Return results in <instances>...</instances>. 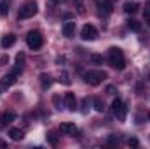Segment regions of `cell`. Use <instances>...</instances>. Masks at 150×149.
<instances>
[{
    "mask_svg": "<svg viewBox=\"0 0 150 149\" xmlns=\"http://www.w3.org/2000/svg\"><path fill=\"white\" fill-rule=\"evenodd\" d=\"M108 62L113 69L117 70H122L126 67V58H124V53L119 49V47H110L108 49Z\"/></svg>",
    "mask_w": 150,
    "mask_h": 149,
    "instance_id": "6da1fadb",
    "label": "cell"
},
{
    "mask_svg": "<svg viewBox=\"0 0 150 149\" xmlns=\"http://www.w3.org/2000/svg\"><path fill=\"white\" fill-rule=\"evenodd\" d=\"M105 79H107V72L105 70H89V72L84 74V81L87 84H91V86H98Z\"/></svg>",
    "mask_w": 150,
    "mask_h": 149,
    "instance_id": "7a4b0ae2",
    "label": "cell"
},
{
    "mask_svg": "<svg viewBox=\"0 0 150 149\" xmlns=\"http://www.w3.org/2000/svg\"><path fill=\"white\" fill-rule=\"evenodd\" d=\"M26 44L30 49H40L42 44H44V37L38 30H30L28 35H26Z\"/></svg>",
    "mask_w": 150,
    "mask_h": 149,
    "instance_id": "3957f363",
    "label": "cell"
},
{
    "mask_svg": "<svg viewBox=\"0 0 150 149\" xmlns=\"http://www.w3.org/2000/svg\"><path fill=\"white\" fill-rule=\"evenodd\" d=\"M35 14H37V4L35 2H26L18 11V19H28V18H33Z\"/></svg>",
    "mask_w": 150,
    "mask_h": 149,
    "instance_id": "277c9868",
    "label": "cell"
},
{
    "mask_svg": "<svg viewBox=\"0 0 150 149\" xmlns=\"http://www.w3.org/2000/svg\"><path fill=\"white\" fill-rule=\"evenodd\" d=\"M112 112L115 114V117L119 121H124L126 119V114H127V107H126V104L120 98H115L112 102Z\"/></svg>",
    "mask_w": 150,
    "mask_h": 149,
    "instance_id": "5b68a950",
    "label": "cell"
},
{
    "mask_svg": "<svg viewBox=\"0 0 150 149\" xmlns=\"http://www.w3.org/2000/svg\"><path fill=\"white\" fill-rule=\"evenodd\" d=\"M21 72V67L18 65L12 72H9V74H5L4 77H2V86L4 88H9V86H12L14 82H16V79H18V74Z\"/></svg>",
    "mask_w": 150,
    "mask_h": 149,
    "instance_id": "8992f818",
    "label": "cell"
},
{
    "mask_svg": "<svg viewBox=\"0 0 150 149\" xmlns=\"http://www.w3.org/2000/svg\"><path fill=\"white\" fill-rule=\"evenodd\" d=\"M80 37L84 40H94L98 37V30L93 27V25H84L82 30H80Z\"/></svg>",
    "mask_w": 150,
    "mask_h": 149,
    "instance_id": "52a82bcc",
    "label": "cell"
},
{
    "mask_svg": "<svg viewBox=\"0 0 150 149\" xmlns=\"http://www.w3.org/2000/svg\"><path fill=\"white\" fill-rule=\"evenodd\" d=\"M59 132L65 133V135H77L79 133V128L75 126L74 123H61L59 125Z\"/></svg>",
    "mask_w": 150,
    "mask_h": 149,
    "instance_id": "ba28073f",
    "label": "cell"
},
{
    "mask_svg": "<svg viewBox=\"0 0 150 149\" xmlns=\"http://www.w3.org/2000/svg\"><path fill=\"white\" fill-rule=\"evenodd\" d=\"M65 107L68 111H75L77 109V98L74 93H65Z\"/></svg>",
    "mask_w": 150,
    "mask_h": 149,
    "instance_id": "9c48e42d",
    "label": "cell"
},
{
    "mask_svg": "<svg viewBox=\"0 0 150 149\" xmlns=\"http://www.w3.org/2000/svg\"><path fill=\"white\" fill-rule=\"evenodd\" d=\"M63 35L65 37H74V34H75V23L74 21H67L65 25H63Z\"/></svg>",
    "mask_w": 150,
    "mask_h": 149,
    "instance_id": "30bf717a",
    "label": "cell"
},
{
    "mask_svg": "<svg viewBox=\"0 0 150 149\" xmlns=\"http://www.w3.org/2000/svg\"><path fill=\"white\" fill-rule=\"evenodd\" d=\"M14 44H16V35L14 34H7L5 37L2 39V47H5V49L7 47H12Z\"/></svg>",
    "mask_w": 150,
    "mask_h": 149,
    "instance_id": "8fae6325",
    "label": "cell"
},
{
    "mask_svg": "<svg viewBox=\"0 0 150 149\" xmlns=\"http://www.w3.org/2000/svg\"><path fill=\"white\" fill-rule=\"evenodd\" d=\"M138 9H140V4L138 2H126L124 4V11L127 14H134V12H138Z\"/></svg>",
    "mask_w": 150,
    "mask_h": 149,
    "instance_id": "7c38bea8",
    "label": "cell"
},
{
    "mask_svg": "<svg viewBox=\"0 0 150 149\" xmlns=\"http://www.w3.org/2000/svg\"><path fill=\"white\" fill-rule=\"evenodd\" d=\"M9 137H11L12 140H23L25 132L19 130V128H11V130H9Z\"/></svg>",
    "mask_w": 150,
    "mask_h": 149,
    "instance_id": "4fadbf2b",
    "label": "cell"
},
{
    "mask_svg": "<svg viewBox=\"0 0 150 149\" xmlns=\"http://www.w3.org/2000/svg\"><path fill=\"white\" fill-rule=\"evenodd\" d=\"M100 14H103V16H108L110 12H112V4L108 2V0H105L103 4H100Z\"/></svg>",
    "mask_w": 150,
    "mask_h": 149,
    "instance_id": "5bb4252c",
    "label": "cell"
},
{
    "mask_svg": "<svg viewBox=\"0 0 150 149\" xmlns=\"http://www.w3.org/2000/svg\"><path fill=\"white\" fill-rule=\"evenodd\" d=\"M14 119H16V114L14 112L9 111V112H4L2 114V125H11Z\"/></svg>",
    "mask_w": 150,
    "mask_h": 149,
    "instance_id": "9a60e30c",
    "label": "cell"
},
{
    "mask_svg": "<svg viewBox=\"0 0 150 149\" xmlns=\"http://www.w3.org/2000/svg\"><path fill=\"white\" fill-rule=\"evenodd\" d=\"M40 82H42V88H44V90H47V88L52 84L51 75H49V74H42V75H40Z\"/></svg>",
    "mask_w": 150,
    "mask_h": 149,
    "instance_id": "2e32d148",
    "label": "cell"
},
{
    "mask_svg": "<svg viewBox=\"0 0 150 149\" xmlns=\"http://www.w3.org/2000/svg\"><path fill=\"white\" fill-rule=\"evenodd\" d=\"M126 23H127V28H129V30H134V32H138V30L142 28V25H140L136 19H127Z\"/></svg>",
    "mask_w": 150,
    "mask_h": 149,
    "instance_id": "e0dca14e",
    "label": "cell"
},
{
    "mask_svg": "<svg viewBox=\"0 0 150 149\" xmlns=\"http://www.w3.org/2000/svg\"><path fill=\"white\" fill-rule=\"evenodd\" d=\"M93 104H94V111H98V112L105 111V104H103V100H101V98H94V100H93Z\"/></svg>",
    "mask_w": 150,
    "mask_h": 149,
    "instance_id": "ac0fdd59",
    "label": "cell"
},
{
    "mask_svg": "<svg viewBox=\"0 0 150 149\" xmlns=\"http://www.w3.org/2000/svg\"><path fill=\"white\" fill-rule=\"evenodd\" d=\"M75 7H77V12H79L80 16H84V14H86V5H84V2H82V0H75Z\"/></svg>",
    "mask_w": 150,
    "mask_h": 149,
    "instance_id": "d6986e66",
    "label": "cell"
},
{
    "mask_svg": "<svg viewBox=\"0 0 150 149\" xmlns=\"http://www.w3.org/2000/svg\"><path fill=\"white\" fill-rule=\"evenodd\" d=\"M59 82H63V84H67V86L72 84V81H70V77H68L67 72H61V74H59Z\"/></svg>",
    "mask_w": 150,
    "mask_h": 149,
    "instance_id": "ffe728a7",
    "label": "cell"
},
{
    "mask_svg": "<svg viewBox=\"0 0 150 149\" xmlns=\"http://www.w3.org/2000/svg\"><path fill=\"white\" fill-rule=\"evenodd\" d=\"M89 60H91L93 63H96V65L103 63V56H101V54H91V56H89Z\"/></svg>",
    "mask_w": 150,
    "mask_h": 149,
    "instance_id": "44dd1931",
    "label": "cell"
},
{
    "mask_svg": "<svg viewBox=\"0 0 150 149\" xmlns=\"http://www.w3.org/2000/svg\"><path fill=\"white\" fill-rule=\"evenodd\" d=\"M7 12H9V4L7 2H0V14L7 16Z\"/></svg>",
    "mask_w": 150,
    "mask_h": 149,
    "instance_id": "7402d4cb",
    "label": "cell"
},
{
    "mask_svg": "<svg viewBox=\"0 0 150 149\" xmlns=\"http://www.w3.org/2000/svg\"><path fill=\"white\" fill-rule=\"evenodd\" d=\"M16 63H18L19 67H23V65H25V53H19V54L16 56Z\"/></svg>",
    "mask_w": 150,
    "mask_h": 149,
    "instance_id": "603a6c76",
    "label": "cell"
},
{
    "mask_svg": "<svg viewBox=\"0 0 150 149\" xmlns=\"http://www.w3.org/2000/svg\"><path fill=\"white\" fill-rule=\"evenodd\" d=\"M47 137H49V140H51V144H52V146H56V144H58V139L54 137V133H49Z\"/></svg>",
    "mask_w": 150,
    "mask_h": 149,
    "instance_id": "cb8c5ba5",
    "label": "cell"
},
{
    "mask_svg": "<svg viewBox=\"0 0 150 149\" xmlns=\"http://www.w3.org/2000/svg\"><path fill=\"white\" fill-rule=\"evenodd\" d=\"M127 144H129V146H133V148H136V146H138V140H136V139H129V140H127Z\"/></svg>",
    "mask_w": 150,
    "mask_h": 149,
    "instance_id": "d4e9b609",
    "label": "cell"
},
{
    "mask_svg": "<svg viewBox=\"0 0 150 149\" xmlns=\"http://www.w3.org/2000/svg\"><path fill=\"white\" fill-rule=\"evenodd\" d=\"M136 91H138V95H142V93H143V84H142V82L136 86Z\"/></svg>",
    "mask_w": 150,
    "mask_h": 149,
    "instance_id": "484cf974",
    "label": "cell"
},
{
    "mask_svg": "<svg viewBox=\"0 0 150 149\" xmlns=\"http://www.w3.org/2000/svg\"><path fill=\"white\" fill-rule=\"evenodd\" d=\"M107 91H108L110 95H113V91H115V88H113V86H108V88H107Z\"/></svg>",
    "mask_w": 150,
    "mask_h": 149,
    "instance_id": "4316f807",
    "label": "cell"
},
{
    "mask_svg": "<svg viewBox=\"0 0 150 149\" xmlns=\"http://www.w3.org/2000/svg\"><path fill=\"white\" fill-rule=\"evenodd\" d=\"M0 148H5V142L4 140H0Z\"/></svg>",
    "mask_w": 150,
    "mask_h": 149,
    "instance_id": "83f0119b",
    "label": "cell"
},
{
    "mask_svg": "<svg viewBox=\"0 0 150 149\" xmlns=\"http://www.w3.org/2000/svg\"><path fill=\"white\" fill-rule=\"evenodd\" d=\"M149 121H150V112H149Z\"/></svg>",
    "mask_w": 150,
    "mask_h": 149,
    "instance_id": "f1b7e54d",
    "label": "cell"
},
{
    "mask_svg": "<svg viewBox=\"0 0 150 149\" xmlns=\"http://www.w3.org/2000/svg\"><path fill=\"white\" fill-rule=\"evenodd\" d=\"M149 81H150V75H149Z\"/></svg>",
    "mask_w": 150,
    "mask_h": 149,
    "instance_id": "f546056e",
    "label": "cell"
}]
</instances>
